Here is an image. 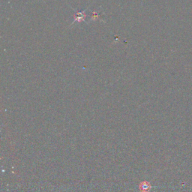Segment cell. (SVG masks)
I'll return each instance as SVG.
<instances>
[{
	"label": "cell",
	"instance_id": "cell-1",
	"mask_svg": "<svg viewBox=\"0 0 192 192\" xmlns=\"http://www.w3.org/2000/svg\"><path fill=\"white\" fill-rule=\"evenodd\" d=\"M85 11H86V10L83 11H76V14L74 16V21L72 23L71 25L74 24L75 22H81V21H84L85 22V17H86Z\"/></svg>",
	"mask_w": 192,
	"mask_h": 192
},
{
	"label": "cell",
	"instance_id": "cell-2",
	"mask_svg": "<svg viewBox=\"0 0 192 192\" xmlns=\"http://www.w3.org/2000/svg\"><path fill=\"white\" fill-rule=\"evenodd\" d=\"M139 187L141 192H149L151 189L152 186L148 182H143L140 184Z\"/></svg>",
	"mask_w": 192,
	"mask_h": 192
}]
</instances>
